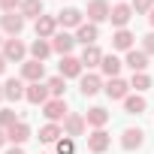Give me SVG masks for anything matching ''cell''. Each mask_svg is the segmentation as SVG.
Returning a JSON list of instances; mask_svg holds the SVG:
<instances>
[{"instance_id":"6da1fadb","label":"cell","mask_w":154,"mask_h":154,"mask_svg":"<svg viewBox=\"0 0 154 154\" xmlns=\"http://www.w3.org/2000/svg\"><path fill=\"white\" fill-rule=\"evenodd\" d=\"M42 115H45L51 124H57V121H66V115H69V109H66V100H63V97H51V100L42 106Z\"/></svg>"},{"instance_id":"7a4b0ae2","label":"cell","mask_w":154,"mask_h":154,"mask_svg":"<svg viewBox=\"0 0 154 154\" xmlns=\"http://www.w3.org/2000/svg\"><path fill=\"white\" fill-rule=\"evenodd\" d=\"M0 30L9 33V36H18L24 30V15L21 12H3L0 15Z\"/></svg>"},{"instance_id":"3957f363","label":"cell","mask_w":154,"mask_h":154,"mask_svg":"<svg viewBox=\"0 0 154 154\" xmlns=\"http://www.w3.org/2000/svg\"><path fill=\"white\" fill-rule=\"evenodd\" d=\"M85 127H88L85 115H79V112H69V115H66V121H63V136H69V139H75V136H85Z\"/></svg>"},{"instance_id":"277c9868","label":"cell","mask_w":154,"mask_h":154,"mask_svg":"<svg viewBox=\"0 0 154 154\" xmlns=\"http://www.w3.org/2000/svg\"><path fill=\"white\" fill-rule=\"evenodd\" d=\"M24 54H27V45H24L18 36H9V39L3 42V57H6V60L21 63V60H24Z\"/></svg>"},{"instance_id":"5b68a950","label":"cell","mask_w":154,"mask_h":154,"mask_svg":"<svg viewBox=\"0 0 154 154\" xmlns=\"http://www.w3.org/2000/svg\"><path fill=\"white\" fill-rule=\"evenodd\" d=\"M42 75H45L42 60H33V57H30V60L21 63V79H24V82H30V85H33V82H42Z\"/></svg>"},{"instance_id":"8992f818","label":"cell","mask_w":154,"mask_h":154,"mask_svg":"<svg viewBox=\"0 0 154 154\" xmlns=\"http://www.w3.org/2000/svg\"><path fill=\"white\" fill-rule=\"evenodd\" d=\"M130 18H133V6H130V3H118V6H112V12H109V21H112L118 30H124Z\"/></svg>"},{"instance_id":"52a82bcc","label":"cell","mask_w":154,"mask_h":154,"mask_svg":"<svg viewBox=\"0 0 154 154\" xmlns=\"http://www.w3.org/2000/svg\"><path fill=\"white\" fill-rule=\"evenodd\" d=\"M142 142H145V133L139 127H127L121 133V148L124 151H136V148H142Z\"/></svg>"},{"instance_id":"ba28073f","label":"cell","mask_w":154,"mask_h":154,"mask_svg":"<svg viewBox=\"0 0 154 154\" xmlns=\"http://www.w3.org/2000/svg\"><path fill=\"white\" fill-rule=\"evenodd\" d=\"M88 148H91V154H103V151L112 148V136H109L106 130H94V133L88 136Z\"/></svg>"},{"instance_id":"9c48e42d","label":"cell","mask_w":154,"mask_h":154,"mask_svg":"<svg viewBox=\"0 0 154 154\" xmlns=\"http://www.w3.org/2000/svg\"><path fill=\"white\" fill-rule=\"evenodd\" d=\"M109 12H112V6L106 3V0H91V3H88V21H91V24L106 21V18H109Z\"/></svg>"},{"instance_id":"30bf717a","label":"cell","mask_w":154,"mask_h":154,"mask_svg":"<svg viewBox=\"0 0 154 154\" xmlns=\"http://www.w3.org/2000/svg\"><path fill=\"white\" fill-rule=\"evenodd\" d=\"M72 45H75V36H69V33H63V30H57V33L51 36V51H57L60 57H66V54L72 51Z\"/></svg>"},{"instance_id":"8fae6325","label":"cell","mask_w":154,"mask_h":154,"mask_svg":"<svg viewBox=\"0 0 154 154\" xmlns=\"http://www.w3.org/2000/svg\"><path fill=\"white\" fill-rule=\"evenodd\" d=\"M24 100H27V103H33V106H45V103H48V85H42V82L27 85Z\"/></svg>"},{"instance_id":"7c38bea8","label":"cell","mask_w":154,"mask_h":154,"mask_svg":"<svg viewBox=\"0 0 154 154\" xmlns=\"http://www.w3.org/2000/svg\"><path fill=\"white\" fill-rule=\"evenodd\" d=\"M60 75L63 79H79L82 75V57H72V54L60 57Z\"/></svg>"},{"instance_id":"4fadbf2b","label":"cell","mask_w":154,"mask_h":154,"mask_svg":"<svg viewBox=\"0 0 154 154\" xmlns=\"http://www.w3.org/2000/svg\"><path fill=\"white\" fill-rule=\"evenodd\" d=\"M57 33V18L54 15H39L36 18V36L39 39H51Z\"/></svg>"},{"instance_id":"5bb4252c","label":"cell","mask_w":154,"mask_h":154,"mask_svg":"<svg viewBox=\"0 0 154 154\" xmlns=\"http://www.w3.org/2000/svg\"><path fill=\"white\" fill-rule=\"evenodd\" d=\"M24 94H27V88H24V79H9V82L3 85V97H6V100H12V103L24 100Z\"/></svg>"},{"instance_id":"9a60e30c","label":"cell","mask_w":154,"mask_h":154,"mask_svg":"<svg viewBox=\"0 0 154 154\" xmlns=\"http://www.w3.org/2000/svg\"><path fill=\"white\" fill-rule=\"evenodd\" d=\"M82 9H75V6H69V9H63L60 15H57V24H63V27H75V30H79L85 21H82Z\"/></svg>"},{"instance_id":"2e32d148","label":"cell","mask_w":154,"mask_h":154,"mask_svg":"<svg viewBox=\"0 0 154 154\" xmlns=\"http://www.w3.org/2000/svg\"><path fill=\"white\" fill-rule=\"evenodd\" d=\"M85 121H88V127H94V130H103V127L109 124V112H106L103 106H94V109H88Z\"/></svg>"},{"instance_id":"e0dca14e","label":"cell","mask_w":154,"mask_h":154,"mask_svg":"<svg viewBox=\"0 0 154 154\" xmlns=\"http://www.w3.org/2000/svg\"><path fill=\"white\" fill-rule=\"evenodd\" d=\"M60 136H63V127L60 124H45V127H39V142H45V145H57L60 142Z\"/></svg>"},{"instance_id":"ac0fdd59","label":"cell","mask_w":154,"mask_h":154,"mask_svg":"<svg viewBox=\"0 0 154 154\" xmlns=\"http://www.w3.org/2000/svg\"><path fill=\"white\" fill-rule=\"evenodd\" d=\"M100 88H103V79L97 72H88V75H82V85H79V91L85 94V97H94V94H100Z\"/></svg>"},{"instance_id":"d6986e66","label":"cell","mask_w":154,"mask_h":154,"mask_svg":"<svg viewBox=\"0 0 154 154\" xmlns=\"http://www.w3.org/2000/svg\"><path fill=\"white\" fill-rule=\"evenodd\" d=\"M6 139H9L12 145H24V142L30 139V127H27L24 121H18L15 127H9V130H6Z\"/></svg>"},{"instance_id":"ffe728a7","label":"cell","mask_w":154,"mask_h":154,"mask_svg":"<svg viewBox=\"0 0 154 154\" xmlns=\"http://www.w3.org/2000/svg\"><path fill=\"white\" fill-rule=\"evenodd\" d=\"M97 36H100V30H97V24H91V21L75 30V42H82V45H94Z\"/></svg>"},{"instance_id":"44dd1931","label":"cell","mask_w":154,"mask_h":154,"mask_svg":"<svg viewBox=\"0 0 154 154\" xmlns=\"http://www.w3.org/2000/svg\"><path fill=\"white\" fill-rule=\"evenodd\" d=\"M124 63H127L133 72H145V66H148V54H145V51H136V48H130Z\"/></svg>"},{"instance_id":"7402d4cb","label":"cell","mask_w":154,"mask_h":154,"mask_svg":"<svg viewBox=\"0 0 154 154\" xmlns=\"http://www.w3.org/2000/svg\"><path fill=\"white\" fill-rule=\"evenodd\" d=\"M127 82L124 79H109V85H106V97L109 100H127Z\"/></svg>"},{"instance_id":"603a6c76","label":"cell","mask_w":154,"mask_h":154,"mask_svg":"<svg viewBox=\"0 0 154 154\" xmlns=\"http://www.w3.org/2000/svg\"><path fill=\"white\" fill-rule=\"evenodd\" d=\"M121 60L115 57V54H103V63H100V69H103V75H109V79H118V72H121Z\"/></svg>"},{"instance_id":"cb8c5ba5","label":"cell","mask_w":154,"mask_h":154,"mask_svg":"<svg viewBox=\"0 0 154 154\" xmlns=\"http://www.w3.org/2000/svg\"><path fill=\"white\" fill-rule=\"evenodd\" d=\"M133 39H136V36H133V33L124 27V30H115V36H112V45H115L118 51H130V48H133Z\"/></svg>"},{"instance_id":"d4e9b609","label":"cell","mask_w":154,"mask_h":154,"mask_svg":"<svg viewBox=\"0 0 154 154\" xmlns=\"http://www.w3.org/2000/svg\"><path fill=\"white\" fill-rule=\"evenodd\" d=\"M103 63V51L97 48V42L94 45H85V51H82V66H100Z\"/></svg>"},{"instance_id":"484cf974","label":"cell","mask_w":154,"mask_h":154,"mask_svg":"<svg viewBox=\"0 0 154 154\" xmlns=\"http://www.w3.org/2000/svg\"><path fill=\"white\" fill-rule=\"evenodd\" d=\"M124 109H127L130 115H142V112L148 109V103H145V97H142V94H133V97L127 94V100H124Z\"/></svg>"},{"instance_id":"4316f807","label":"cell","mask_w":154,"mask_h":154,"mask_svg":"<svg viewBox=\"0 0 154 154\" xmlns=\"http://www.w3.org/2000/svg\"><path fill=\"white\" fill-rule=\"evenodd\" d=\"M30 54H33V60H45L48 54H51V42L48 39H33V45H30Z\"/></svg>"},{"instance_id":"83f0119b","label":"cell","mask_w":154,"mask_h":154,"mask_svg":"<svg viewBox=\"0 0 154 154\" xmlns=\"http://www.w3.org/2000/svg\"><path fill=\"white\" fill-rule=\"evenodd\" d=\"M24 18H39L42 15V0H21V9H18Z\"/></svg>"},{"instance_id":"f1b7e54d","label":"cell","mask_w":154,"mask_h":154,"mask_svg":"<svg viewBox=\"0 0 154 154\" xmlns=\"http://www.w3.org/2000/svg\"><path fill=\"white\" fill-rule=\"evenodd\" d=\"M45 85H48V94L51 97H63V91H66V79H63V75H51Z\"/></svg>"},{"instance_id":"f546056e","label":"cell","mask_w":154,"mask_h":154,"mask_svg":"<svg viewBox=\"0 0 154 154\" xmlns=\"http://www.w3.org/2000/svg\"><path fill=\"white\" fill-rule=\"evenodd\" d=\"M15 124H18L15 109H0V127H3V130H9V127H15Z\"/></svg>"},{"instance_id":"4dcf8cb0","label":"cell","mask_w":154,"mask_h":154,"mask_svg":"<svg viewBox=\"0 0 154 154\" xmlns=\"http://www.w3.org/2000/svg\"><path fill=\"white\" fill-rule=\"evenodd\" d=\"M130 88H136V91H148L151 88V79L145 72H133V79H130Z\"/></svg>"},{"instance_id":"1f68e13d","label":"cell","mask_w":154,"mask_h":154,"mask_svg":"<svg viewBox=\"0 0 154 154\" xmlns=\"http://www.w3.org/2000/svg\"><path fill=\"white\" fill-rule=\"evenodd\" d=\"M75 151V145H72V139L66 136V139H60L57 145H54V154H72Z\"/></svg>"},{"instance_id":"d6a6232c","label":"cell","mask_w":154,"mask_h":154,"mask_svg":"<svg viewBox=\"0 0 154 154\" xmlns=\"http://www.w3.org/2000/svg\"><path fill=\"white\" fill-rule=\"evenodd\" d=\"M154 9V0H133V12H151Z\"/></svg>"},{"instance_id":"836d02e7","label":"cell","mask_w":154,"mask_h":154,"mask_svg":"<svg viewBox=\"0 0 154 154\" xmlns=\"http://www.w3.org/2000/svg\"><path fill=\"white\" fill-rule=\"evenodd\" d=\"M0 9L3 12H15V9H21V0H0Z\"/></svg>"},{"instance_id":"e575fe53","label":"cell","mask_w":154,"mask_h":154,"mask_svg":"<svg viewBox=\"0 0 154 154\" xmlns=\"http://www.w3.org/2000/svg\"><path fill=\"white\" fill-rule=\"evenodd\" d=\"M142 51H145V54H154V33H148V36L142 39Z\"/></svg>"},{"instance_id":"d590c367","label":"cell","mask_w":154,"mask_h":154,"mask_svg":"<svg viewBox=\"0 0 154 154\" xmlns=\"http://www.w3.org/2000/svg\"><path fill=\"white\" fill-rule=\"evenodd\" d=\"M6 142H9V139H6V130H3V127H0V148H3Z\"/></svg>"},{"instance_id":"8d00e7d4","label":"cell","mask_w":154,"mask_h":154,"mask_svg":"<svg viewBox=\"0 0 154 154\" xmlns=\"http://www.w3.org/2000/svg\"><path fill=\"white\" fill-rule=\"evenodd\" d=\"M6 154H24V151H21V145H12V148H9Z\"/></svg>"},{"instance_id":"74e56055","label":"cell","mask_w":154,"mask_h":154,"mask_svg":"<svg viewBox=\"0 0 154 154\" xmlns=\"http://www.w3.org/2000/svg\"><path fill=\"white\" fill-rule=\"evenodd\" d=\"M6 63H9V60H6L3 54H0V75H3V69H6Z\"/></svg>"},{"instance_id":"f35d334b","label":"cell","mask_w":154,"mask_h":154,"mask_svg":"<svg viewBox=\"0 0 154 154\" xmlns=\"http://www.w3.org/2000/svg\"><path fill=\"white\" fill-rule=\"evenodd\" d=\"M148 21H151V27H154V9H151V12H148Z\"/></svg>"},{"instance_id":"ab89813d","label":"cell","mask_w":154,"mask_h":154,"mask_svg":"<svg viewBox=\"0 0 154 154\" xmlns=\"http://www.w3.org/2000/svg\"><path fill=\"white\" fill-rule=\"evenodd\" d=\"M0 100H6V97H3V85H0Z\"/></svg>"},{"instance_id":"60d3db41","label":"cell","mask_w":154,"mask_h":154,"mask_svg":"<svg viewBox=\"0 0 154 154\" xmlns=\"http://www.w3.org/2000/svg\"><path fill=\"white\" fill-rule=\"evenodd\" d=\"M3 42H6V39H3V30H0V45H3Z\"/></svg>"}]
</instances>
